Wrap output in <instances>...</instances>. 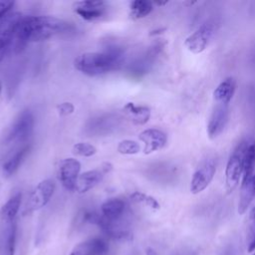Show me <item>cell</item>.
<instances>
[{
  "label": "cell",
  "instance_id": "cell-11",
  "mask_svg": "<svg viewBox=\"0 0 255 255\" xmlns=\"http://www.w3.org/2000/svg\"><path fill=\"white\" fill-rule=\"evenodd\" d=\"M81 163L75 158H65L59 164V180L67 190H75L80 176Z\"/></svg>",
  "mask_w": 255,
  "mask_h": 255
},
{
  "label": "cell",
  "instance_id": "cell-19",
  "mask_svg": "<svg viewBox=\"0 0 255 255\" xmlns=\"http://www.w3.org/2000/svg\"><path fill=\"white\" fill-rule=\"evenodd\" d=\"M126 210V203L121 198L106 200L101 206L102 215L110 221H119Z\"/></svg>",
  "mask_w": 255,
  "mask_h": 255
},
{
  "label": "cell",
  "instance_id": "cell-6",
  "mask_svg": "<svg viewBox=\"0 0 255 255\" xmlns=\"http://www.w3.org/2000/svg\"><path fill=\"white\" fill-rule=\"evenodd\" d=\"M35 119L31 111L25 110L23 111L14 124L12 125L10 131L8 132L5 141L13 142V141H24L26 140L32 133L34 128Z\"/></svg>",
  "mask_w": 255,
  "mask_h": 255
},
{
  "label": "cell",
  "instance_id": "cell-25",
  "mask_svg": "<svg viewBox=\"0 0 255 255\" xmlns=\"http://www.w3.org/2000/svg\"><path fill=\"white\" fill-rule=\"evenodd\" d=\"M130 199L135 202V203H140V204H143L144 206L146 207H149L150 209H153V210H158L160 208V205L158 203V201L150 196V195H147L143 192H140V191H134L133 193L130 194Z\"/></svg>",
  "mask_w": 255,
  "mask_h": 255
},
{
  "label": "cell",
  "instance_id": "cell-17",
  "mask_svg": "<svg viewBox=\"0 0 255 255\" xmlns=\"http://www.w3.org/2000/svg\"><path fill=\"white\" fill-rule=\"evenodd\" d=\"M236 91V81L232 77L225 78L213 91V99L216 104L229 105Z\"/></svg>",
  "mask_w": 255,
  "mask_h": 255
},
{
  "label": "cell",
  "instance_id": "cell-16",
  "mask_svg": "<svg viewBox=\"0 0 255 255\" xmlns=\"http://www.w3.org/2000/svg\"><path fill=\"white\" fill-rule=\"evenodd\" d=\"M17 241L16 221L4 223L0 231V255H15Z\"/></svg>",
  "mask_w": 255,
  "mask_h": 255
},
{
  "label": "cell",
  "instance_id": "cell-4",
  "mask_svg": "<svg viewBox=\"0 0 255 255\" xmlns=\"http://www.w3.org/2000/svg\"><path fill=\"white\" fill-rule=\"evenodd\" d=\"M218 22L214 19L206 20L184 41V45L192 54L202 53L209 45L212 37L218 29Z\"/></svg>",
  "mask_w": 255,
  "mask_h": 255
},
{
  "label": "cell",
  "instance_id": "cell-3",
  "mask_svg": "<svg viewBox=\"0 0 255 255\" xmlns=\"http://www.w3.org/2000/svg\"><path fill=\"white\" fill-rule=\"evenodd\" d=\"M248 144L249 142L247 140L241 141L229 156L225 168V190L227 194L231 193L237 187L239 179L243 174L244 157Z\"/></svg>",
  "mask_w": 255,
  "mask_h": 255
},
{
  "label": "cell",
  "instance_id": "cell-8",
  "mask_svg": "<svg viewBox=\"0 0 255 255\" xmlns=\"http://www.w3.org/2000/svg\"><path fill=\"white\" fill-rule=\"evenodd\" d=\"M254 168L252 165H245L243 169V178L240 187V195L238 201V213L244 214L253 199L255 198V178Z\"/></svg>",
  "mask_w": 255,
  "mask_h": 255
},
{
  "label": "cell",
  "instance_id": "cell-12",
  "mask_svg": "<svg viewBox=\"0 0 255 255\" xmlns=\"http://www.w3.org/2000/svg\"><path fill=\"white\" fill-rule=\"evenodd\" d=\"M229 118V107L224 104H216L207 124V134L209 138H216L225 128Z\"/></svg>",
  "mask_w": 255,
  "mask_h": 255
},
{
  "label": "cell",
  "instance_id": "cell-23",
  "mask_svg": "<svg viewBox=\"0 0 255 255\" xmlns=\"http://www.w3.org/2000/svg\"><path fill=\"white\" fill-rule=\"evenodd\" d=\"M130 16L133 19H140L147 16L153 9V4L147 0H134L129 5Z\"/></svg>",
  "mask_w": 255,
  "mask_h": 255
},
{
  "label": "cell",
  "instance_id": "cell-5",
  "mask_svg": "<svg viewBox=\"0 0 255 255\" xmlns=\"http://www.w3.org/2000/svg\"><path fill=\"white\" fill-rule=\"evenodd\" d=\"M55 188L56 185L52 179H44L39 182L27 199L24 214L31 213L44 207L53 196Z\"/></svg>",
  "mask_w": 255,
  "mask_h": 255
},
{
  "label": "cell",
  "instance_id": "cell-10",
  "mask_svg": "<svg viewBox=\"0 0 255 255\" xmlns=\"http://www.w3.org/2000/svg\"><path fill=\"white\" fill-rule=\"evenodd\" d=\"M120 117L116 114H105L91 119L86 125V132L92 135H106L115 131L120 126Z\"/></svg>",
  "mask_w": 255,
  "mask_h": 255
},
{
  "label": "cell",
  "instance_id": "cell-15",
  "mask_svg": "<svg viewBox=\"0 0 255 255\" xmlns=\"http://www.w3.org/2000/svg\"><path fill=\"white\" fill-rule=\"evenodd\" d=\"M138 138L144 143L143 152L145 154L161 149L167 141L166 134L158 128L144 129L139 133Z\"/></svg>",
  "mask_w": 255,
  "mask_h": 255
},
{
  "label": "cell",
  "instance_id": "cell-1",
  "mask_svg": "<svg viewBox=\"0 0 255 255\" xmlns=\"http://www.w3.org/2000/svg\"><path fill=\"white\" fill-rule=\"evenodd\" d=\"M72 29L71 23L53 16L23 17L13 38L14 51L21 53L29 42L44 41Z\"/></svg>",
  "mask_w": 255,
  "mask_h": 255
},
{
  "label": "cell",
  "instance_id": "cell-29",
  "mask_svg": "<svg viewBox=\"0 0 255 255\" xmlns=\"http://www.w3.org/2000/svg\"><path fill=\"white\" fill-rule=\"evenodd\" d=\"M13 5H14V2H12V1H1L0 2V22L8 13L11 12Z\"/></svg>",
  "mask_w": 255,
  "mask_h": 255
},
{
  "label": "cell",
  "instance_id": "cell-26",
  "mask_svg": "<svg viewBox=\"0 0 255 255\" xmlns=\"http://www.w3.org/2000/svg\"><path fill=\"white\" fill-rule=\"evenodd\" d=\"M140 146L139 144L131 139H124L118 145V151L122 154H136L139 152Z\"/></svg>",
  "mask_w": 255,
  "mask_h": 255
},
{
  "label": "cell",
  "instance_id": "cell-13",
  "mask_svg": "<svg viewBox=\"0 0 255 255\" xmlns=\"http://www.w3.org/2000/svg\"><path fill=\"white\" fill-rule=\"evenodd\" d=\"M74 11L84 20L95 21L102 18L107 10V4L101 0L78 1L73 5Z\"/></svg>",
  "mask_w": 255,
  "mask_h": 255
},
{
  "label": "cell",
  "instance_id": "cell-28",
  "mask_svg": "<svg viewBox=\"0 0 255 255\" xmlns=\"http://www.w3.org/2000/svg\"><path fill=\"white\" fill-rule=\"evenodd\" d=\"M57 110H58V112L61 116H69V115L73 114V112L75 110V107L72 103L65 102V103H62V104L58 105Z\"/></svg>",
  "mask_w": 255,
  "mask_h": 255
},
{
  "label": "cell",
  "instance_id": "cell-20",
  "mask_svg": "<svg viewBox=\"0 0 255 255\" xmlns=\"http://www.w3.org/2000/svg\"><path fill=\"white\" fill-rule=\"evenodd\" d=\"M123 110L129 121L136 126L146 124L150 118V109L145 106H136L133 103H128Z\"/></svg>",
  "mask_w": 255,
  "mask_h": 255
},
{
  "label": "cell",
  "instance_id": "cell-24",
  "mask_svg": "<svg viewBox=\"0 0 255 255\" xmlns=\"http://www.w3.org/2000/svg\"><path fill=\"white\" fill-rule=\"evenodd\" d=\"M246 246L248 252L255 250V206H253L248 214L246 226Z\"/></svg>",
  "mask_w": 255,
  "mask_h": 255
},
{
  "label": "cell",
  "instance_id": "cell-18",
  "mask_svg": "<svg viewBox=\"0 0 255 255\" xmlns=\"http://www.w3.org/2000/svg\"><path fill=\"white\" fill-rule=\"evenodd\" d=\"M104 175L105 172L102 169L88 170L80 174L76 183L75 190H77L79 193H85L89 191L103 180Z\"/></svg>",
  "mask_w": 255,
  "mask_h": 255
},
{
  "label": "cell",
  "instance_id": "cell-30",
  "mask_svg": "<svg viewBox=\"0 0 255 255\" xmlns=\"http://www.w3.org/2000/svg\"><path fill=\"white\" fill-rule=\"evenodd\" d=\"M145 255H158L157 252L151 248V247H146L145 248Z\"/></svg>",
  "mask_w": 255,
  "mask_h": 255
},
{
  "label": "cell",
  "instance_id": "cell-9",
  "mask_svg": "<svg viewBox=\"0 0 255 255\" xmlns=\"http://www.w3.org/2000/svg\"><path fill=\"white\" fill-rule=\"evenodd\" d=\"M162 45L156 43L142 53L137 59H135L132 63H130L128 67V73L133 78H140L144 76L153 66L154 61L156 60L158 54L160 53Z\"/></svg>",
  "mask_w": 255,
  "mask_h": 255
},
{
  "label": "cell",
  "instance_id": "cell-21",
  "mask_svg": "<svg viewBox=\"0 0 255 255\" xmlns=\"http://www.w3.org/2000/svg\"><path fill=\"white\" fill-rule=\"evenodd\" d=\"M21 199V192H16L3 204L0 209V217L4 223L15 221V218L20 209Z\"/></svg>",
  "mask_w": 255,
  "mask_h": 255
},
{
  "label": "cell",
  "instance_id": "cell-2",
  "mask_svg": "<svg viewBox=\"0 0 255 255\" xmlns=\"http://www.w3.org/2000/svg\"><path fill=\"white\" fill-rule=\"evenodd\" d=\"M125 59L123 49L110 47L103 52H89L81 54L75 60V68L85 75L96 77L118 70Z\"/></svg>",
  "mask_w": 255,
  "mask_h": 255
},
{
  "label": "cell",
  "instance_id": "cell-31",
  "mask_svg": "<svg viewBox=\"0 0 255 255\" xmlns=\"http://www.w3.org/2000/svg\"><path fill=\"white\" fill-rule=\"evenodd\" d=\"M222 255H231V253H230V251H225Z\"/></svg>",
  "mask_w": 255,
  "mask_h": 255
},
{
  "label": "cell",
  "instance_id": "cell-27",
  "mask_svg": "<svg viewBox=\"0 0 255 255\" xmlns=\"http://www.w3.org/2000/svg\"><path fill=\"white\" fill-rule=\"evenodd\" d=\"M73 153L79 156H84V157H90L97 152V148L95 145L89 143V142H79L76 143L73 146L72 149Z\"/></svg>",
  "mask_w": 255,
  "mask_h": 255
},
{
  "label": "cell",
  "instance_id": "cell-33",
  "mask_svg": "<svg viewBox=\"0 0 255 255\" xmlns=\"http://www.w3.org/2000/svg\"><path fill=\"white\" fill-rule=\"evenodd\" d=\"M254 178H255V174H254Z\"/></svg>",
  "mask_w": 255,
  "mask_h": 255
},
{
  "label": "cell",
  "instance_id": "cell-7",
  "mask_svg": "<svg viewBox=\"0 0 255 255\" xmlns=\"http://www.w3.org/2000/svg\"><path fill=\"white\" fill-rule=\"evenodd\" d=\"M216 172V160L214 158L205 159L194 171L190 182V191L198 194L203 191L212 181Z\"/></svg>",
  "mask_w": 255,
  "mask_h": 255
},
{
  "label": "cell",
  "instance_id": "cell-34",
  "mask_svg": "<svg viewBox=\"0 0 255 255\" xmlns=\"http://www.w3.org/2000/svg\"><path fill=\"white\" fill-rule=\"evenodd\" d=\"M1 61H2V60H0V62H1Z\"/></svg>",
  "mask_w": 255,
  "mask_h": 255
},
{
  "label": "cell",
  "instance_id": "cell-22",
  "mask_svg": "<svg viewBox=\"0 0 255 255\" xmlns=\"http://www.w3.org/2000/svg\"><path fill=\"white\" fill-rule=\"evenodd\" d=\"M30 151V145H25L19 150H17L10 158H8L3 164V173L5 176L9 177L13 175L21 165L22 161Z\"/></svg>",
  "mask_w": 255,
  "mask_h": 255
},
{
  "label": "cell",
  "instance_id": "cell-35",
  "mask_svg": "<svg viewBox=\"0 0 255 255\" xmlns=\"http://www.w3.org/2000/svg\"><path fill=\"white\" fill-rule=\"evenodd\" d=\"M253 255H255V253H254V254H253Z\"/></svg>",
  "mask_w": 255,
  "mask_h": 255
},
{
  "label": "cell",
  "instance_id": "cell-32",
  "mask_svg": "<svg viewBox=\"0 0 255 255\" xmlns=\"http://www.w3.org/2000/svg\"><path fill=\"white\" fill-rule=\"evenodd\" d=\"M1 92H2V85H1V82H0V94H1Z\"/></svg>",
  "mask_w": 255,
  "mask_h": 255
},
{
  "label": "cell",
  "instance_id": "cell-14",
  "mask_svg": "<svg viewBox=\"0 0 255 255\" xmlns=\"http://www.w3.org/2000/svg\"><path fill=\"white\" fill-rule=\"evenodd\" d=\"M109 244L106 239L94 237L78 243L69 255H106Z\"/></svg>",
  "mask_w": 255,
  "mask_h": 255
}]
</instances>
